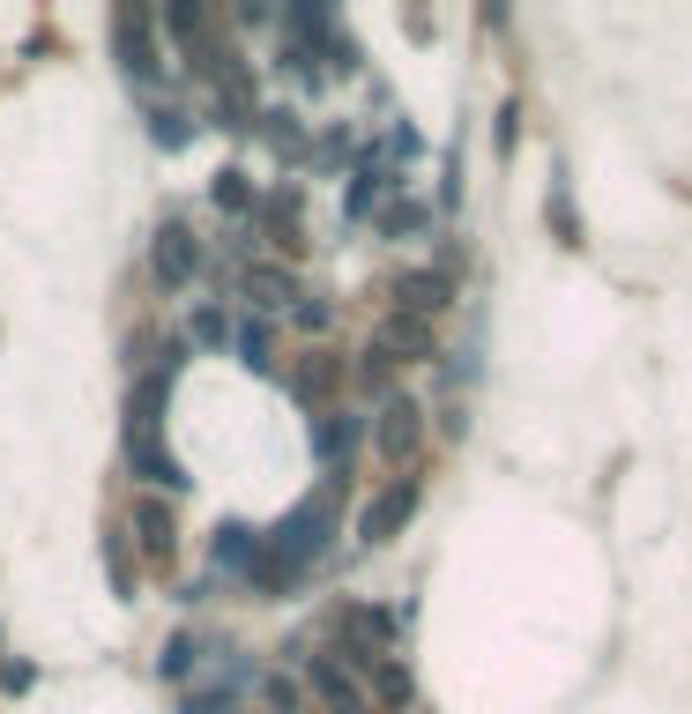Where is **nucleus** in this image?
Segmentation results:
<instances>
[{
	"label": "nucleus",
	"mask_w": 692,
	"mask_h": 714,
	"mask_svg": "<svg viewBox=\"0 0 692 714\" xmlns=\"http://www.w3.org/2000/svg\"><path fill=\"white\" fill-rule=\"evenodd\" d=\"M410 514H418V484H388V492H380L365 514H358V536H365V543H388Z\"/></svg>",
	"instance_id": "obj_1"
},
{
	"label": "nucleus",
	"mask_w": 692,
	"mask_h": 714,
	"mask_svg": "<svg viewBox=\"0 0 692 714\" xmlns=\"http://www.w3.org/2000/svg\"><path fill=\"white\" fill-rule=\"evenodd\" d=\"M194 269H201V247H194V231L187 223H164L157 231V283H194Z\"/></svg>",
	"instance_id": "obj_2"
},
{
	"label": "nucleus",
	"mask_w": 692,
	"mask_h": 714,
	"mask_svg": "<svg viewBox=\"0 0 692 714\" xmlns=\"http://www.w3.org/2000/svg\"><path fill=\"white\" fill-rule=\"evenodd\" d=\"M217 566H231V573H247V581H253V566H261V536H247V529L231 521V529L217 536Z\"/></svg>",
	"instance_id": "obj_3"
},
{
	"label": "nucleus",
	"mask_w": 692,
	"mask_h": 714,
	"mask_svg": "<svg viewBox=\"0 0 692 714\" xmlns=\"http://www.w3.org/2000/svg\"><path fill=\"white\" fill-rule=\"evenodd\" d=\"M380 446H388V454H410V446H418V402H388V418H380Z\"/></svg>",
	"instance_id": "obj_4"
},
{
	"label": "nucleus",
	"mask_w": 692,
	"mask_h": 714,
	"mask_svg": "<svg viewBox=\"0 0 692 714\" xmlns=\"http://www.w3.org/2000/svg\"><path fill=\"white\" fill-rule=\"evenodd\" d=\"M395 291H402V305H410V313H440V305H447V283H440V275H402Z\"/></svg>",
	"instance_id": "obj_5"
},
{
	"label": "nucleus",
	"mask_w": 692,
	"mask_h": 714,
	"mask_svg": "<svg viewBox=\"0 0 692 714\" xmlns=\"http://www.w3.org/2000/svg\"><path fill=\"white\" fill-rule=\"evenodd\" d=\"M380 343H388V350H410V358H432V328H418V321H380Z\"/></svg>",
	"instance_id": "obj_6"
},
{
	"label": "nucleus",
	"mask_w": 692,
	"mask_h": 714,
	"mask_svg": "<svg viewBox=\"0 0 692 714\" xmlns=\"http://www.w3.org/2000/svg\"><path fill=\"white\" fill-rule=\"evenodd\" d=\"M313 692H328V700H335V707H343V714H358V692H350V677H343V670L313 663Z\"/></svg>",
	"instance_id": "obj_7"
},
{
	"label": "nucleus",
	"mask_w": 692,
	"mask_h": 714,
	"mask_svg": "<svg viewBox=\"0 0 692 714\" xmlns=\"http://www.w3.org/2000/svg\"><path fill=\"white\" fill-rule=\"evenodd\" d=\"M380 187H388V172H380V164H365V172H358V187H350V217H365L372 201H380Z\"/></svg>",
	"instance_id": "obj_8"
},
{
	"label": "nucleus",
	"mask_w": 692,
	"mask_h": 714,
	"mask_svg": "<svg viewBox=\"0 0 692 714\" xmlns=\"http://www.w3.org/2000/svg\"><path fill=\"white\" fill-rule=\"evenodd\" d=\"M239 358H247V365H253V372L269 365V328H253V321H247V328H239Z\"/></svg>",
	"instance_id": "obj_9"
},
{
	"label": "nucleus",
	"mask_w": 692,
	"mask_h": 714,
	"mask_svg": "<svg viewBox=\"0 0 692 714\" xmlns=\"http://www.w3.org/2000/svg\"><path fill=\"white\" fill-rule=\"evenodd\" d=\"M350 440H358V418H335V424H321V454H343Z\"/></svg>",
	"instance_id": "obj_10"
},
{
	"label": "nucleus",
	"mask_w": 692,
	"mask_h": 714,
	"mask_svg": "<svg viewBox=\"0 0 692 714\" xmlns=\"http://www.w3.org/2000/svg\"><path fill=\"white\" fill-rule=\"evenodd\" d=\"M217 201H223V209H247V172H223L217 179Z\"/></svg>",
	"instance_id": "obj_11"
},
{
	"label": "nucleus",
	"mask_w": 692,
	"mask_h": 714,
	"mask_svg": "<svg viewBox=\"0 0 692 714\" xmlns=\"http://www.w3.org/2000/svg\"><path fill=\"white\" fill-rule=\"evenodd\" d=\"M253 291H261V298L275 305V298H291V275H275V269H253Z\"/></svg>",
	"instance_id": "obj_12"
}]
</instances>
